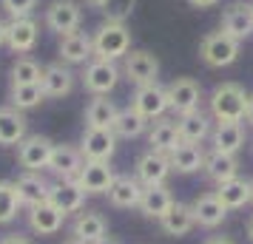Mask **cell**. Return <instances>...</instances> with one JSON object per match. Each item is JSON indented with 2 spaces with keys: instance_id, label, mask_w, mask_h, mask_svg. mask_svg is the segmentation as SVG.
<instances>
[{
  "instance_id": "cell-1",
  "label": "cell",
  "mask_w": 253,
  "mask_h": 244,
  "mask_svg": "<svg viewBox=\"0 0 253 244\" xmlns=\"http://www.w3.org/2000/svg\"><path fill=\"white\" fill-rule=\"evenodd\" d=\"M248 97L251 94L242 88L239 82H219L211 91V116L216 122H242L248 111Z\"/></svg>"
},
{
  "instance_id": "cell-2",
  "label": "cell",
  "mask_w": 253,
  "mask_h": 244,
  "mask_svg": "<svg viewBox=\"0 0 253 244\" xmlns=\"http://www.w3.org/2000/svg\"><path fill=\"white\" fill-rule=\"evenodd\" d=\"M80 80H83V88L91 94V97H108L120 85V80H123V69L117 66L114 60L94 57L83 66Z\"/></svg>"
},
{
  "instance_id": "cell-3",
  "label": "cell",
  "mask_w": 253,
  "mask_h": 244,
  "mask_svg": "<svg viewBox=\"0 0 253 244\" xmlns=\"http://www.w3.org/2000/svg\"><path fill=\"white\" fill-rule=\"evenodd\" d=\"M94 40V57L100 60H123L131 51V32L126 23H111L105 20L97 32L91 35Z\"/></svg>"
},
{
  "instance_id": "cell-4",
  "label": "cell",
  "mask_w": 253,
  "mask_h": 244,
  "mask_svg": "<svg viewBox=\"0 0 253 244\" xmlns=\"http://www.w3.org/2000/svg\"><path fill=\"white\" fill-rule=\"evenodd\" d=\"M239 40H233L230 35H225L222 29L219 32H211V35L202 37L199 43V57L208 69H228L239 60Z\"/></svg>"
},
{
  "instance_id": "cell-5",
  "label": "cell",
  "mask_w": 253,
  "mask_h": 244,
  "mask_svg": "<svg viewBox=\"0 0 253 244\" xmlns=\"http://www.w3.org/2000/svg\"><path fill=\"white\" fill-rule=\"evenodd\" d=\"M43 20H46L48 32L63 37V35H71V32H80L83 9L77 0H51L46 14H43Z\"/></svg>"
},
{
  "instance_id": "cell-6",
  "label": "cell",
  "mask_w": 253,
  "mask_h": 244,
  "mask_svg": "<svg viewBox=\"0 0 253 244\" xmlns=\"http://www.w3.org/2000/svg\"><path fill=\"white\" fill-rule=\"evenodd\" d=\"M131 108L139 111L148 122L160 119L171 111V103H168V88L160 85V82H148V85H137V91L131 97Z\"/></svg>"
},
{
  "instance_id": "cell-7",
  "label": "cell",
  "mask_w": 253,
  "mask_h": 244,
  "mask_svg": "<svg viewBox=\"0 0 253 244\" xmlns=\"http://www.w3.org/2000/svg\"><path fill=\"white\" fill-rule=\"evenodd\" d=\"M160 60L157 54H151L145 48H131L126 57H123V77L134 85H148V82H157L160 77Z\"/></svg>"
},
{
  "instance_id": "cell-8",
  "label": "cell",
  "mask_w": 253,
  "mask_h": 244,
  "mask_svg": "<svg viewBox=\"0 0 253 244\" xmlns=\"http://www.w3.org/2000/svg\"><path fill=\"white\" fill-rule=\"evenodd\" d=\"M165 88H168L171 111L176 116L199 111V103H202V85H199L194 77H176V80H171Z\"/></svg>"
},
{
  "instance_id": "cell-9",
  "label": "cell",
  "mask_w": 253,
  "mask_h": 244,
  "mask_svg": "<svg viewBox=\"0 0 253 244\" xmlns=\"http://www.w3.org/2000/svg\"><path fill=\"white\" fill-rule=\"evenodd\" d=\"M117 151V134L111 128H85L80 137V153L85 162H111Z\"/></svg>"
},
{
  "instance_id": "cell-10",
  "label": "cell",
  "mask_w": 253,
  "mask_h": 244,
  "mask_svg": "<svg viewBox=\"0 0 253 244\" xmlns=\"http://www.w3.org/2000/svg\"><path fill=\"white\" fill-rule=\"evenodd\" d=\"M51 151H54V142L48 139V137H43V134H29L17 145V165L23 171H43V168H48Z\"/></svg>"
},
{
  "instance_id": "cell-11",
  "label": "cell",
  "mask_w": 253,
  "mask_h": 244,
  "mask_svg": "<svg viewBox=\"0 0 253 244\" xmlns=\"http://www.w3.org/2000/svg\"><path fill=\"white\" fill-rule=\"evenodd\" d=\"M171 174H173L171 159H168V153H160V151H145L134 165V176L142 182V187L165 185Z\"/></svg>"
},
{
  "instance_id": "cell-12",
  "label": "cell",
  "mask_w": 253,
  "mask_h": 244,
  "mask_svg": "<svg viewBox=\"0 0 253 244\" xmlns=\"http://www.w3.org/2000/svg\"><path fill=\"white\" fill-rule=\"evenodd\" d=\"M71 236L83 244H103L108 239V221L100 210H80L71 221Z\"/></svg>"
},
{
  "instance_id": "cell-13",
  "label": "cell",
  "mask_w": 253,
  "mask_h": 244,
  "mask_svg": "<svg viewBox=\"0 0 253 244\" xmlns=\"http://www.w3.org/2000/svg\"><path fill=\"white\" fill-rule=\"evenodd\" d=\"M57 54H60V63H66V66H85L88 60H94L91 35H85V32L63 35L57 43Z\"/></svg>"
},
{
  "instance_id": "cell-14",
  "label": "cell",
  "mask_w": 253,
  "mask_h": 244,
  "mask_svg": "<svg viewBox=\"0 0 253 244\" xmlns=\"http://www.w3.org/2000/svg\"><path fill=\"white\" fill-rule=\"evenodd\" d=\"M85 190L77 185V179H60L51 185L48 190V202L63 213V216H71V213H80L83 205H85Z\"/></svg>"
},
{
  "instance_id": "cell-15",
  "label": "cell",
  "mask_w": 253,
  "mask_h": 244,
  "mask_svg": "<svg viewBox=\"0 0 253 244\" xmlns=\"http://www.w3.org/2000/svg\"><path fill=\"white\" fill-rule=\"evenodd\" d=\"M29 137V119L26 111H17L14 105L0 108V148H17Z\"/></svg>"
},
{
  "instance_id": "cell-16",
  "label": "cell",
  "mask_w": 253,
  "mask_h": 244,
  "mask_svg": "<svg viewBox=\"0 0 253 244\" xmlns=\"http://www.w3.org/2000/svg\"><path fill=\"white\" fill-rule=\"evenodd\" d=\"M225 35H230L233 40H248L253 35V12L251 3H228L225 12H222V26H219Z\"/></svg>"
},
{
  "instance_id": "cell-17",
  "label": "cell",
  "mask_w": 253,
  "mask_h": 244,
  "mask_svg": "<svg viewBox=\"0 0 253 244\" xmlns=\"http://www.w3.org/2000/svg\"><path fill=\"white\" fill-rule=\"evenodd\" d=\"M37 37H40V26L35 17H17L6 26V46L14 54H29L37 46Z\"/></svg>"
},
{
  "instance_id": "cell-18",
  "label": "cell",
  "mask_w": 253,
  "mask_h": 244,
  "mask_svg": "<svg viewBox=\"0 0 253 244\" xmlns=\"http://www.w3.org/2000/svg\"><path fill=\"white\" fill-rule=\"evenodd\" d=\"M114 168L111 162H83L80 176H77V185L88 193V196H103L108 193V187L114 182Z\"/></svg>"
},
{
  "instance_id": "cell-19",
  "label": "cell",
  "mask_w": 253,
  "mask_h": 244,
  "mask_svg": "<svg viewBox=\"0 0 253 244\" xmlns=\"http://www.w3.org/2000/svg\"><path fill=\"white\" fill-rule=\"evenodd\" d=\"M74 82H77V74L66 66V63H51L43 69V94L46 100H60V97H69L74 91Z\"/></svg>"
},
{
  "instance_id": "cell-20",
  "label": "cell",
  "mask_w": 253,
  "mask_h": 244,
  "mask_svg": "<svg viewBox=\"0 0 253 244\" xmlns=\"http://www.w3.org/2000/svg\"><path fill=\"white\" fill-rule=\"evenodd\" d=\"M142 182L137 176H128V174H117L111 187H108V202L120 210H131V208H139V199H142Z\"/></svg>"
},
{
  "instance_id": "cell-21",
  "label": "cell",
  "mask_w": 253,
  "mask_h": 244,
  "mask_svg": "<svg viewBox=\"0 0 253 244\" xmlns=\"http://www.w3.org/2000/svg\"><path fill=\"white\" fill-rule=\"evenodd\" d=\"M14 187H17V193H20L23 208H35L40 202H48L51 182H48L40 171H23V174L14 179Z\"/></svg>"
},
{
  "instance_id": "cell-22",
  "label": "cell",
  "mask_w": 253,
  "mask_h": 244,
  "mask_svg": "<svg viewBox=\"0 0 253 244\" xmlns=\"http://www.w3.org/2000/svg\"><path fill=\"white\" fill-rule=\"evenodd\" d=\"M83 153L80 148H74V145H54V151H51V159H48V171L57 176V179H77L80 176V168H83Z\"/></svg>"
},
{
  "instance_id": "cell-23",
  "label": "cell",
  "mask_w": 253,
  "mask_h": 244,
  "mask_svg": "<svg viewBox=\"0 0 253 244\" xmlns=\"http://www.w3.org/2000/svg\"><path fill=\"white\" fill-rule=\"evenodd\" d=\"M245 125L242 122H216V128L211 131V151H219V153H236L245 148Z\"/></svg>"
},
{
  "instance_id": "cell-24",
  "label": "cell",
  "mask_w": 253,
  "mask_h": 244,
  "mask_svg": "<svg viewBox=\"0 0 253 244\" xmlns=\"http://www.w3.org/2000/svg\"><path fill=\"white\" fill-rule=\"evenodd\" d=\"M191 210H194V219L199 227H208V230H213L219 227L222 221L228 219V208L219 202L216 193H202V196H196L191 202Z\"/></svg>"
},
{
  "instance_id": "cell-25",
  "label": "cell",
  "mask_w": 253,
  "mask_h": 244,
  "mask_svg": "<svg viewBox=\"0 0 253 244\" xmlns=\"http://www.w3.org/2000/svg\"><path fill=\"white\" fill-rule=\"evenodd\" d=\"M205 148L202 145H176L171 153H168V159H171V171L173 174H182V176H191V174H199L202 168H205Z\"/></svg>"
},
{
  "instance_id": "cell-26",
  "label": "cell",
  "mask_w": 253,
  "mask_h": 244,
  "mask_svg": "<svg viewBox=\"0 0 253 244\" xmlns=\"http://www.w3.org/2000/svg\"><path fill=\"white\" fill-rule=\"evenodd\" d=\"M63 213H60L51 202H40L35 208H29V227L37 236H57L63 227Z\"/></svg>"
},
{
  "instance_id": "cell-27",
  "label": "cell",
  "mask_w": 253,
  "mask_h": 244,
  "mask_svg": "<svg viewBox=\"0 0 253 244\" xmlns=\"http://www.w3.org/2000/svg\"><path fill=\"white\" fill-rule=\"evenodd\" d=\"M148 145H151V151H160V153H171L176 145H182L176 119H168V116L154 119L148 128Z\"/></svg>"
},
{
  "instance_id": "cell-28",
  "label": "cell",
  "mask_w": 253,
  "mask_h": 244,
  "mask_svg": "<svg viewBox=\"0 0 253 244\" xmlns=\"http://www.w3.org/2000/svg\"><path fill=\"white\" fill-rule=\"evenodd\" d=\"M160 227L165 236H173V239H182L196 227V219H194V210L191 205H182V202H173L171 210L160 219Z\"/></svg>"
},
{
  "instance_id": "cell-29",
  "label": "cell",
  "mask_w": 253,
  "mask_h": 244,
  "mask_svg": "<svg viewBox=\"0 0 253 244\" xmlns=\"http://www.w3.org/2000/svg\"><path fill=\"white\" fill-rule=\"evenodd\" d=\"M176 128H179V139L182 142H188V145H202L205 139H211L213 122H211L208 114L194 111V114L179 116V119H176Z\"/></svg>"
},
{
  "instance_id": "cell-30",
  "label": "cell",
  "mask_w": 253,
  "mask_h": 244,
  "mask_svg": "<svg viewBox=\"0 0 253 244\" xmlns=\"http://www.w3.org/2000/svg\"><path fill=\"white\" fill-rule=\"evenodd\" d=\"M205 176L208 182H213V185H222V182H228L233 176H239V159L233 156V153H219V151H211L205 156Z\"/></svg>"
},
{
  "instance_id": "cell-31",
  "label": "cell",
  "mask_w": 253,
  "mask_h": 244,
  "mask_svg": "<svg viewBox=\"0 0 253 244\" xmlns=\"http://www.w3.org/2000/svg\"><path fill=\"white\" fill-rule=\"evenodd\" d=\"M176 202V199L171 196V190L165 185H154V187H145L142 190V199H139V213L142 216H148V219H157L160 221L168 210H171V205Z\"/></svg>"
},
{
  "instance_id": "cell-32",
  "label": "cell",
  "mask_w": 253,
  "mask_h": 244,
  "mask_svg": "<svg viewBox=\"0 0 253 244\" xmlns=\"http://www.w3.org/2000/svg\"><path fill=\"white\" fill-rule=\"evenodd\" d=\"M213 193H216L219 202H222L228 210H239V208H245V205L251 202V179L233 176V179H228V182L216 185Z\"/></svg>"
},
{
  "instance_id": "cell-33",
  "label": "cell",
  "mask_w": 253,
  "mask_h": 244,
  "mask_svg": "<svg viewBox=\"0 0 253 244\" xmlns=\"http://www.w3.org/2000/svg\"><path fill=\"white\" fill-rule=\"evenodd\" d=\"M120 108L108 97H91L85 105V128H111Z\"/></svg>"
},
{
  "instance_id": "cell-34",
  "label": "cell",
  "mask_w": 253,
  "mask_h": 244,
  "mask_svg": "<svg viewBox=\"0 0 253 244\" xmlns=\"http://www.w3.org/2000/svg\"><path fill=\"white\" fill-rule=\"evenodd\" d=\"M148 128H151V122L139 114V111H134L131 105L117 114L114 125H111V131L117 134V139H137V137H142Z\"/></svg>"
},
{
  "instance_id": "cell-35",
  "label": "cell",
  "mask_w": 253,
  "mask_h": 244,
  "mask_svg": "<svg viewBox=\"0 0 253 244\" xmlns=\"http://www.w3.org/2000/svg\"><path fill=\"white\" fill-rule=\"evenodd\" d=\"M20 208H23V202H20V193H17L14 182L12 179H0V227L12 224L20 216Z\"/></svg>"
},
{
  "instance_id": "cell-36",
  "label": "cell",
  "mask_w": 253,
  "mask_h": 244,
  "mask_svg": "<svg viewBox=\"0 0 253 244\" xmlns=\"http://www.w3.org/2000/svg\"><path fill=\"white\" fill-rule=\"evenodd\" d=\"M9 77H12V85H35L43 80V66L32 57H17L9 69Z\"/></svg>"
},
{
  "instance_id": "cell-37",
  "label": "cell",
  "mask_w": 253,
  "mask_h": 244,
  "mask_svg": "<svg viewBox=\"0 0 253 244\" xmlns=\"http://www.w3.org/2000/svg\"><path fill=\"white\" fill-rule=\"evenodd\" d=\"M43 100H46V94H43V85L40 82H35V85H12L9 88V103L17 111H32Z\"/></svg>"
},
{
  "instance_id": "cell-38",
  "label": "cell",
  "mask_w": 253,
  "mask_h": 244,
  "mask_svg": "<svg viewBox=\"0 0 253 244\" xmlns=\"http://www.w3.org/2000/svg\"><path fill=\"white\" fill-rule=\"evenodd\" d=\"M134 9H137V0H105L103 3V14L111 23H126L134 14Z\"/></svg>"
},
{
  "instance_id": "cell-39",
  "label": "cell",
  "mask_w": 253,
  "mask_h": 244,
  "mask_svg": "<svg viewBox=\"0 0 253 244\" xmlns=\"http://www.w3.org/2000/svg\"><path fill=\"white\" fill-rule=\"evenodd\" d=\"M37 3L40 0H0V9L9 14L12 20H17V17H32V12L37 9Z\"/></svg>"
},
{
  "instance_id": "cell-40",
  "label": "cell",
  "mask_w": 253,
  "mask_h": 244,
  "mask_svg": "<svg viewBox=\"0 0 253 244\" xmlns=\"http://www.w3.org/2000/svg\"><path fill=\"white\" fill-rule=\"evenodd\" d=\"M0 244H35L29 236H20V233H9V236H3Z\"/></svg>"
},
{
  "instance_id": "cell-41",
  "label": "cell",
  "mask_w": 253,
  "mask_h": 244,
  "mask_svg": "<svg viewBox=\"0 0 253 244\" xmlns=\"http://www.w3.org/2000/svg\"><path fill=\"white\" fill-rule=\"evenodd\" d=\"M188 6H194V9H213V6H219L222 0H185Z\"/></svg>"
},
{
  "instance_id": "cell-42",
  "label": "cell",
  "mask_w": 253,
  "mask_h": 244,
  "mask_svg": "<svg viewBox=\"0 0 253 244\" xmlns=\"http://www.w3.org/2000/svg\"><path fill=\"white\" fill-rule=\"evenodd\" d=\"M202 244H236V242H233L230 236H208Z\"/></svg>"
},
{
  "instance_id": "cell-43",
  "label": "cell",
  "mask_w": 253,
  "mask_h": 244,
  "mask_svg": "<svg viewBox=\"0 0 253 244\" xmlns=\"http://www.w3.org/2000/svg\"><path fill=\"white\" fill-rule=\"evenodd\" d=\"M245 122H248V125H253V94L248 97V111H245Z\"/></svg>"
},
{
  "instance_id": "cell-44",
  "label": "cell",
  "mask_w": 253,
  "mask_h": 244,
  "mask_svg": "<svg viewBox=\"0 0 253 244\" xmlns=\"http://www.w3.org/2000/svg\"><path fill=\"white\" fill-rule=\"evenodd\" d=\"M83 3H85L88 9H94V12H103V3H105V0H83Z\"/></svg>"
},
{
  "instance_id": "cell-45",
  "label": "cell",
  "mask_w": 253,
  "mask_h": 244,
  "mask_svg": "<svg viewBox=\"0 0 253 244\" xmlns=\"http://www.w3.org/2000/svg\"><path fill=\"white\" fill-rule=\"evenodd\" d=\"M6 26H9V23H3V20H0V46H6Z\"/></svg>"
},
{
  "instance_id": "cell-46",
  "label": "cell",
  "mask_w": 253,
  "mask_h": 244,
  "mask_svg": "<svg viewBox=\"0 0 253 244\" xmlns=\"http://www.w3.org/2000/svg\"><path fill=\"white\" fill-rule=\"evenodd\" d=\"M248 239L253 242V216H251V221H248Z\"/></svg>"
},
{
  "instance_id": "cell-47",
  "label": "cell",
  "mask_w": 253,
  "mask_h": 244,
  "mask_svg": "<svg viewBox=\"0 0 253 244\" xmlns=\"http://www.w3.org/2000/svg\"><path fill=\"white\" fill-rule=\"evenodd\" d=\"M63 244H83V242H77V239L71 236V239H66V242H63Z\"/></svg>"
},
{
  "instance_id": "cell-48",
  "label": "cell",
  "mask_w": 253,
  "mask_h": 244,
  "mask_svg": "<svg viewBox=\"0 0 253 244\" xmlns=\"http://www.w3.org/2000/svg\"><path fill=\"white\" fill-rule=\"evenodd\" d=\"M251 202H253V179H251Z\"/></svg>"
},
{
  "instance_id": "cell-49",
  "label": "cell",
  "mask_w": 253,
  "mask_h": 244,
  "mask_svg": "<svg viewBox=\"0 0 253 244\" xmlns=\"http://www.w3.org/2000/svg\"><path fill=\"white\" fill-rule=\"evenodd\" d=\"M103 244H117V242H108V239H105V242H103Z\"/></svg>"
},
{
  "instance_id": "cell-50",
  "label": "cell",
  "mask_w": 253,
  "mask_h": 244,
  "mask_svg": "<svg viewBox=\"0 0 253 244\" xmlns=\"http://www.w3.org/2000/svg\"><path fill=\"white\" fill-rule=\"evenodd\" d=\"M251 12H253V3H251Z\"/></svg>"
}]
</instances>
